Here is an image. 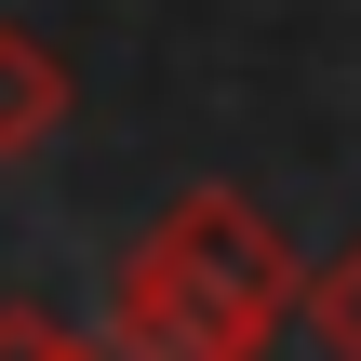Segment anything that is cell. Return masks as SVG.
<instances>
[{
    "label": "cell",
    "instance_id": "8992f818",
    "mask_svg": "<svg viewBox=\"0 0 361 361\" xmlns=\"http://www.w3.org/2000/svg\"><path fill=\"white\" fill-rule=\"evenodd\" d=\"M80 361H121V348H107V335H80Z\"/></svg>",
    "mask_w": 361,
    "mask_h": 361
},
{
    "label": "cell",
    "instance_id": "277c9868",
    "mask_svg": "<svg viewBox=\"0 0 361 361\" xmlns=\"http://www.w3.org/2000/svg\"><path fill=\"white\" fill-rule=\"evenodd\" d=\"M308 322H322V348H335V361H361V241L308 281Z\"/></svg>",
    "mask_w": 361,
    "mask_h": 361
},
{
    "label": "cell",
    "instance_id": "5b68a950",
    "mask_svg": "<svg viewBox=\"0 0 361 361\" xmlns=\"http://www.w3.org/2000/svg\"><path fill=\"white\" fill-rule=\"evenodd\" d=\"M0 361H80V335L54 308H0Z\"/></svg>",
    "mask_w": 361,
    "mask_h": 361
},
{
    "label": "cell",
    "instance_id": "6da1fadb",
    "mask_svg": "<svg viewBox=\"0 0 361 361\" xmlns=\"http://www.w3.org/2000/svg\"><path fill=\"white\" fill-rule=\"evenodd\" d=\"M147 255H174V268H188L214 308H241L255 335H281V322H295V295H308V268L281 255V228H268L241 188H188V201L147 228Z\"/></svg>",
    "mask_w": 361,
    "mask_h": 361
},
{
    "label": "cell",
    "instance_id": "3957f363",
    "mask_svg": "<svg viewBox=\"0 0 361 361\" xmlns=\"http://www.w3.org/2000/svg\"><path fill=\"white\" fill-rule=\"evenodd\" d=\"M67 134V54L40 27H0V161H40Z\"/></svg>",
    "mask_w": 361,
    "mask_h": 361
},
{
    "label": "cell",
    "instance_id": "7a4b0ae2",
    "mask_svg": "<svg viewBox=\"0 0 361 361\" xmlns=\"http://www.w3.org/2000/svg\"><path fill=\"white\" fill-rule=\"evenodd\" d=\"M107 348L121 361H268V335L241 322V308H214L174 255H121V281H107Z\"/></svg>",
    "mask_w": 361,
    "mask_h": 361
}]
</instances>
